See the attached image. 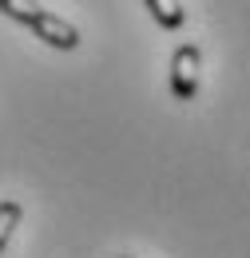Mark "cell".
<instances>
[{
    "label": "cell",
    "mask_w": 250,
    "mask_h": 258,
    "mask_svg": "<svg viewBox=\"0 0 250 258\" xmlns=\"http://www.w3.org/2000/svg\"><path fill=\"white\" fill-rule=\"evenodd\" d=\"M0 12H4L8 20H16V24H24V28H28L36 40H44L48 48H60V52L80 48V28L68 24L56 12L40 8L36 0H0Z\"/></svg>",
    "instance_id": "1"
},
{
    "label": "cell",
    "mask_w": 250,
    "mask_h": 258,
    "mask_svg": "<svg viewBox=\"0 0 250 258\" xmlns=\"http://www.w3.org/2000/svg\"><path fill=\"white\" fill-rule=\"evenodd\" d=\"M199 68H203V52L195 44H179L175 56H171V96L179 103L195 99V92H199Z\"/></svg>",
    "instance_id": "2"
},
{
    "label": "cell",
    "mask_w": 250,
    "mask_h": 258,
    "mask_svg": "<svg viewBox=\"0 0 250 258\" xmlns=\"http://www.w3.org/2000/svg\"><path fill=\"white\" fill-rule=\"evenodd\" d=\"M147 4V12L155 16L159 28H167V32H179L183 24H187V8H183V0H143Z\"/></svg>",
    "instance_id": "3"
},
{
    "label": "cell",
    "mask_w": 250,
    "mask_h": 258,
    "mask_svg": "<svg viewBox=\"0 0 250 258\" xmlns=\"http://www.w3.org/2000/svg\"><path fill=\"white\" fill-rule=\"evenodd\" d=\"M20 219H24V203L20 199H0V254L12 238V230L20 226Z\"/></svg>",
    "instance_id": "4"
},
{
    "label": "cell",
    "mask_w": 250,
    "mask_h": 258,
    "mask_svg": "<svg viewBox=\"0 0 250 258\" xmlns=\"http://www.w3.org/2000/svg\"><path fill=\"white\" fill-rule=\"evenodd\" d=\"M123 258H127V254H123Z\"/></svg>",
    "instance_id": "5"
}]
</instances>
